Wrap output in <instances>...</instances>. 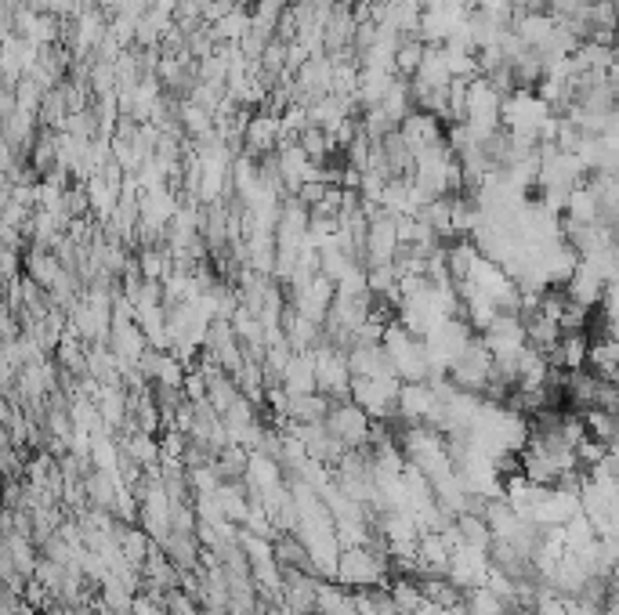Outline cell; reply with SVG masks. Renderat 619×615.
Listing matches in <instances>:
<instances>
[{
	"instance_id": "obj_5",
	"label": "cell",
	"mask_w": 619,
	"mask_h": 615,
	"mask_svg": "<svg viewBox=\"0 0 619 615\" xmlns=\"http://www.w3.org/2000/svg\"><path fill=\"white\" fill-rule=\"evenodd\" d=\"M399 131H402V138H406V145H410L413 152H424V149H431V145L446 142V123H442L439 116L420 113V109L402 120Z\"/></svg>"
},
{
	"instance_id": "obj_6",
	"label": "cell",
	"mask_w": 619,
	"mask_h": 615,
	"mask_svg": "<svg viewBox=\"0 0 619 615\" xmlns=\"http://www.w3.org/2000/svg\"><path fill=\"white\" fill-rule=\"evenodd\" d=\"M587 359H591V333L587 330L562 333L558 348L547 355V362H551L554 369H565V373H572V369H587Z\"/></svg>"
},
{
	"instance_id": "obj_9",
	"label": "cell",
	"mask_w": 619,
	"mask_h": 615,
	"mask_svg": "<svg viewBox=\"0 0 619 615\" xmlns=\"http://www.w3.org/2000/svg\"><path fill=\"white\" fill-rule=\"evenodd\" d=\"M127 449H131V456L138 460V464H153L156 460V442L149 435H134Z\"/></svg>"
},
{
	"instance_id": "obj_4",
	"label": "cell",
	"mask_w": 619,
	"mask_h": 615,
	"mask_svg": "<svg viewBox=\"0 0 619 615\" xmlns=\"http://www.w3.org/2000/svg\"><path fill=\"white\" fill-rule=\"evenodd\" d=\"M565 294L580 304V308L591 312V308H598V304L605 301V294H609V279H605L598 268L587 265V261H580L576 272L569 275V283H565Z\"/></svg>"
},
{
	"instance_id": "obj_3",
	"label": "cell",
	"mask_w": 619,
	"mask_h": 615,
	"mask_svg": "<svg viewBox=\"0 0 619 615\" xmlns=\"http://www.w3.org/2000/svg\"><path fill=\"white\" fill-rule=\"evenodd\" d=\"M370 413L359 406V402H337L330 409V417H326V427H330V435L344 445V449H362V445L373 438V424H370Z\"/></svg>"
},
{
	"instance_id": "obj_1",
	"label": "cell",
	"mask_w": 619,
	"mask_h": 615,
	"mask_svg": "<svg viewBox=\"0 0 619 615\" xmlns=\"http://www.w3.org/2000/svg\"><path fill=\"white\" fill-rule=\"evenodd\" d=\"M337 579L352 590H377L388 583V558L377 547H352L337 561Z\"/></svg>"
},
{
	"instance_id": "obj_2",
	"label": "cell",
	"mask_w": 619,
	"mask_h": 615,
	"mask_svg": "<svg viewBox=\"0 0 619 615\" xmlns=\"http://www.w3.org/2000/svg\"><path fill=\"white\" fill-rule=\"evenodd\" d=\"M493 373H496L493 351L486 348V341H482V337H475V341L467 344L464 355L453 362V369H449V380H453L460 391H475V395H482V391L489 388Z\"/></svg>"
},
{
	"instance_id": "obj_7",
	"label": "cell",
	"mask_w": 619,
	"mask_h": 615,
	"mask_svg": "<svg viewBox=\"0 0 619 615\" xmlns=\"http://www.w3.org/2000/svg\"><path fill=\"white\" fill-rule=\"evenodd\" d=\"M250 26H254V15H250L243 4H236L225 19H218L214 26H207V29H210V37L218 40V44H239V40L250 33Z\"/></svg>"
},
{
	"instance_id": "obj_8",
	"label": "cell",
	"mask_w": 619,
	"mask_h": 615,
	"mask_svg": "<svg viewBox=\"0 0 619 615\" xmlns=\"http://www.w3.org/2000/svg\"><path fill=\"white\" fill-rule=\"evenodd\" d=\"M424 51H428V44L420 37H406L399 44V51H395V73L406 76V80H413L420 69V62H424Z\"/></svg>"
}]
</instances>
